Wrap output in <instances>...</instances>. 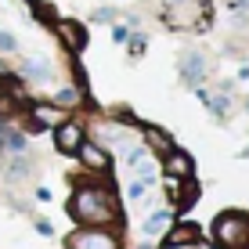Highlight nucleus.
<instances>
[{"label":"nucleus","instance_id":"nucleus-1","mask_svg":"<svg viewBox=\"0 0 249 249\" xmlns=\"http://www.w3.org/2000/svg\"><path fill=\"white\" fill-rule=\"evenodd\" d=\"M69 213L83 228H112L116 220H123L108 188H80L72 195V202H69Z\"/></svg>","mask_w":249,"mask_h":249},{"label":"nucleus","instance_id":"nucleus-2","mask_svg":"<svg viewBox=\"0 0 249 249\" xmlns=\"http://www.w3.org/2000/svg\"><path fill=\"white\" fill-rule=\"evenodd\" d=\"M220 249H249V217L246 213H220L217 224H213Z\"/></svg>","mask_w":249,"mask_h":249},{"label":"nucleus","instance_id":"nucleus-3","mask_svg":"<svg viewBox=\"0 0 249 249\" xmlns=\"http://www.w3.org/2000/svg\"><path fill=\"white\" fill-rule=\"evenodd\" d=\"M69 249H119V238L108 228H83L69 235Z\"/></svg>","mask_w":249,"mask_h":249},{"label":"nucleus","instance_id":"nucleus-4","mask_svg":"<svg viewBox=\"0 0 249 249\" xmlns=\"http://www.w3.org/2000/svg\"><path fill=\"white\" fill-rule=\"evenodd\" d=\"M54 144L62 156H76V148L83 144V123H76V119H62V123L54 126Z\"/></svg>","mask_w":249,"mask_h":249},{"label":"nucleus","instance_id":"nucleus-5","mask_svg":"<svg viewBox=\"0 0 249 249\" xmlns=\"http://www.w3.org/2000/svg\"><path fill=\"white\" fill-rule=\"evenodd\" d=\"M76 156H80V162H83L87 170H94V174H105L108 162H112V159H108V152L101 148V144H87V141L76 148Z\"/></svg>","mask_w":249,"mask_h":249},{"label":"nucleus","instance_id":"nucleus-6","mask_svg":"<svg viewBox=\"0 0 249 249\" xmlns=\"http://www.w3.org/2000/svg\"><path fill=\"white\" fill-rule=\"evenodd\" d=\"M54 29H58V36H62L65 40V47L69 51H83V47H87V33H83V25L80 22H54Z\"/></svg>","mask_w":249,"mask_h":249},{"label":"nucleus","instance_id":"nucleus-7","mask_svg":"<svg viewBox=\"0 0 249 249\" xmlns=\"http://www.w3.org/2000/svg\"><path fill=\"white\" fill-rule=\"evenodd\" d=\"M181 76H184V83H199L206 76V58L199 54V51H188V54L181 58Z\"/></svg>","mask_w":249,"mask_h":249},{"label":"nucleus","instance_id":"nucleus-8","mask_svg":"<svg viewBox=\"0 0 249 249\" xmlns=\"http://www.w3.org/2000/svg\"><path fill=\"white\" fill-rule=\"evenodd\" d=\"M162 166H166V177H192V159L184 156V152H174L170 148L166 152V162H162Z\"/></svg>","mask_w":249,"mask_h":249},{"label":"nucleus","instance_id":"nucleus-9","mask_svg":"<svg viewBox=\"0 0 249 249\" xmlns=\"http://www.w3.org/2000/svg\"><path fill=\"white\" fill-rule=\"evenodd\" d=\"M144 141H148V148L152 152H159V156H166L170 148H174V137H170L166 130H159V126H144Z\"/></svg>","mask_w":249,"mask_h":249},{"label":"nucleus","instance_id":"nucleus-10","mask_svg":"<svg viewBox=\"0 0 249 249\" xmlns=\"http://www.w3.org/2000/svg\"><path fill=\"white\" fill-rule=\"evenodd\" d=\"M33 123H40V126H58L65 119V112H62V105H33Z\"/></svg>","mask_w":249,"mask_h":249},{"label":"nucleus","instance_id":"nucleus-11","mask_svg":"<svg viewBox=\"0 0 249 249\" xmlns=\"http://www.w3.org/2000/svg\"><path fill=\"white\" fill-rule=\"evenodd\" d=\"M188 242H199V228L195 224H181L166 235V249H177V246H188Z\"/></svg>","mask_w":249,"mask_h":249},{"label":"nucleus","instance_id":"nucleus-12","mask_svg":"<svg viewBox=\"0 0 249 249\" xmlns=\"http://www.w3.org/2000/svg\"><path fill=\"white\" fill-rule=\"evenodd\" d=\"M170 220H174V213H170V210H159V213H152V217L144 220V235H148V238L162 235V231L170 228Z\"/></svg>","mask_w":249,"mask_h":249},{"label":"nucleus","instance_id":"nucleus-13","mask_svg":"<svg viewBox=\"0 0 249 249\" xmlns=\"http://www.w3.org/2000/svg\"><path fill=\"white\" fill-rule=\"evenodd\" d=\"M25 76L29 80H51V65L47 62H25Z\"/></svg>","mask_w":249,"mask_h":249},{"label":"nucleus","instance_id":"nucleus-14","mask_svg":"<svg viewBox=\"0 0 249 249\" xmlns=\"http://www.w3.org/2000/svg\"><path fill=\"white\" fill-rule=\"evenodd\" d=\"M152 188V181H141V177H137V181L126 188V195H130V199H144V192H148Z\"/></svg>","mask_w":249,"mask_h":249},{"label":"nucleus","instance_id":"nucleus-15","mask_svg":"<svg viewBox=\"0 0 249 249\" xmlns=\"http://www.w3.org/2000/svg\"><path fill=\"white\" fill-rule=\"evenodd\" d=\"M76 101H80V90H72V87L58 90V105H76Z\"/></svg>","mask_w":249,"mask_h":249},{"label":"nucleus","instance_id":"nucleus-16","mask_svg":"<svg viewBox=\"0 0 249 249\" xmlns=\"http://www.w3.org/2000/svg\"><path fill=\"white\" fill-rule=\"evenodd\" d=\"M112 40L116 44H126V40H130V29H126V25H112Z\"/></svg>","mask_w":249,"mask_h":249},{"label":"nucleus","instance_id":"nucleus-17","mask_svg":"<svg viewBox=\"0 0 249 249\" xmlns=\"http://www.w3.org/2000/svg\"><path fill=\"white\" fill-rule=\"evenodd\" d=\"M15 47H18V40L11 33H0V51H15Z\"/></svg>","mask_w":249,"mask_h":249},{"label":"nucleus","instance_id":"nucleus-18","mask_svg":"<svg viewBox=\"0 0 249 249\" xmlns=\"http://www.w3.org/2000/svg\"><path fill=\"white\" fill-rule=\"evenodd\" d=\"M228 7H231V15H235V11L246 15V11H249V0H228Z\"/></svg>","mask_w":249,"mask_h":249},{"label":"nucleus","instance_id":"nucleus-19","mask_svg":"<svg viewBox=\"0 0 249 249\" xmlns=\"http://www.w3.org/2000/svg\"><path fill=\"white\" fill-rule=\"evenodd\" d=\"M33 7H36V15H40V18H54V11H51V4H33Z\"/></svg>","mask_w":249,"mask_h":249},{"label":"nucleus","instance_id":"nucleus-20","mask_svg":"<svg viewBox=\"0 0 249 249\" xmlns=\"http://www.w3.org/2000/svg\"><path fill=\"white\" fill-rule=\"evenodd\" d=\"M94 18H98V22H108V18H112V7H101V11L94 15Z\"/></svg>","mask_w":249,"mask_h":249},{"label":"nucleus","instance_id":"nucleus-21","mask_svg":"<svg viewBox=\"0 0 249 249\" xmlns=\"http://www.w3.org/2000/svg\"><path fill=\"white\" fill-rule=\"evenodd\" d=\"M36 231H40V235H54V231H51V224H47V220H36Z\"/></svg>","mask_w":249,"mask_h":249},{"label":"nucleus","instance_id":"nucleus-22","mask_svg":"<svg viewBox=\"0 0 249 249\" xmlns=\"http://www.w3.org/2000/svg\"><path fill=\"white\" fill-rule=\"evenodd\" d=\"M0 83H4V76H0Z\"/></svg>","mask_w":249,"mask_h":249}]
</instances>
